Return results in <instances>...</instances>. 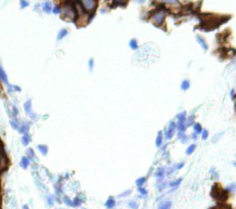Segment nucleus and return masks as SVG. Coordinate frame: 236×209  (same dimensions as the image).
<instances>
[{"label":"nucleus","mask_w":236,"mask_h":209,"mask_svg":"<svg viewBox=\"0 0 236 209\" xmlns=\"http://www.w3.org/2000/svg\"><path fill=\"white\" fill-rule=\"evenodd\" d=\"M157 146H159L160 144H162V134L159 133V136H158V138H157Z\"/></svg>","instance_id":"nucleus-20"},{"label":"nucleus","mask_w":236,"mask_h":209,"mask_svg":"<svg viewBox=\"0 0 236 209\" xmlns=\"http://www.w3.org/2000/svg\"><path fill=\"white\" fill-rule=\"evenodd\" d=\"M28 140H29L28 136H27V134H26V136L23 138V143H24V144H25V145H26V144H28Z\"/></svg>","instance_id":"nucleus-21"},{"label":"nucleus","mask_w":236,"mask_h":209,"mask_svg":"<svg viewBox=\"0 0 236 209\" xmlns=\"http://www.w3.org/2000/svg\"><path fill=\"white\" fill-rule=\"evenodd\" d=\"M21 165H22V167H24V168H26V167L28 166V159L25 158L24 157L23 159H22V163H21Z\"/></svg>","instance_id":"nucleus-11"},{"label":"nucleus","mask_w":236,"mask_h":209,"mask_svg":"<svg viewBox=\"0 0 236 209\" xmlns=\"http://www.w3.org/2000/svg\"><path fill=\"white\" fill-rule=\"evenodd\" d=\"M24 209H28V207H27V206H24Z\"/></svg>","instance_id":"nucleus-25"},{"label":"nucleus","mask_w":236,"mask_h":209,"mask_svg":"<svg viewBox=\"0 0 236 209\" xmlns=\"http://www.w3.org/2000/svg\"><path fill=\"white\" fill-rule=\"evenodd\" d=\"M146 180V179L145 178H142V179H139V180L137 181V184L138 185H139V187H141V185H142L143 183H144V181Z\"/></svg>","instance_id":"nucleus-17"},{"label":"nucleus","mask_w":236,"mask_h":209,"mask_svg":"<svg viewBox=\"0 0 236 209\" xmlns=\"http://www.w3.org/2000/svg\"><path fill=\"white\" fill-rule=\"evenodd\" d=\"M139 191H140V192H141V193H142L143 195H145V194H146V193H147V191H146V190L141 189V187H140V189H139Z\"/></svg>","instance_id":"nucleus-23"},{"label":"nucleus","mask_w":236,"mask_h":209,"mask_svg":"<svg viewBox=\"0 0 236 209\" xmlns=\"http://www.w3.org/2000/svg\"><path fill=\"white\" fill-rule=\"evenodd\" d=\"M128 205H129V207H131L132 209H137L138 208V204L134 203V202H130Z\"/></svg>","instance_id":"nucleus-16"},{"label":"nucleus","mask_w":236,"mask_h":209,"mask_svg":"<svg viewBox=\"0 0 236 209\" xmlns=\"http://www.w3.org/2000/svg\"><path fill=\"white\" fill-rule=\"evenodd\" d=\"M180 183H181V180H176V181H174V182H171L170 185L171 187H178V184H180Z\"/></svg>","instance_id":"nucleus-18"},{"label":"nucleus","mask_w":236,"mask_h":209,"mask_svg":"<svg viewBox=\"0 0 236 209\" xmlns=\"http://www.w3.org/2000/svg\"><path fill=\"white\" fill-rule=\"evenodd\" d=\"M39 150H40V152L42 153V154H45V155H46L47 154V150H48V149H47V146L46 145H39Z\"/></svg>","instance_id":"nucleus-10"},{"label":"nucleus","mask_w":236,"mask_h":209,"mask_svg":"<svg viewBox=\"0 0 236 209\" xmlns=\"http://www.w3.org/2000/svg\"><path fill=\"white\" fill-rule=\"evenodd\" d=\"M195 147H196V146H195L194 144L191 145V146L188 149V151H186V154H192V153L194 152V150H195Z\"/></svg>","instance_id":"nucleus-12"},{"label":"nucleus","mask_w":236,"mask_h":209,"mask_svg":"<svg viewBox=\"0 0 236 209\" xmlns=\"http://www.w3.org/2000/svg\"><path fill=\"white\" fill-rule=\"evenodd\" d=\"M95 1H92V0H86V1H83V6L86 10H89V11H92L95 7Z\"/></svg>","instance_id":"nucleus-1"},{"label":"nucleus","mask_w":236,"mask_h":209,"mask_svg":"<svg viewBox=\"0 0 236 209\" xmlns=\"http://www.w3.org/2000/svg\"><path fill=\"white\" fill-rule=\"evenodd\" d=\"M25 110L27 113H31V101H28L25 104Z\"/></svg>","instance_id":"nucleus-15"},{"label":"nucleus","mask_w":236,"mask_h":209,"mask_svg":"<svg viewBox=\"0 0 236 209\" xmlns=\"http://www.w3.org/2000/svg\"><path fill=\"white\" fill-rule=\"evenodd\" d=\"M197 41H198V43H200V46H202V49H204V50H207L208 47H207V45H206L205 41L202 40V37H197Z\"/></svg>","instance_id":"nucleus-7"},{"label":"nucleus","mask_w":236,"mask_h":209,"mask_svg":"<svg viewBox=\"0 0 236 209\" xmlns=\"http://www.w3.org/2000/svg\"><path fill=\"white\" fill-rule=\"evenodd\" d=\"M0 80H2L3 82H8V77H7L6 73H4V71H3V68L0 66Z\"/></svg>","instance_id":"nucleus-3"},{"label":"nucleus","mask_w":236,"mask_h":209,"mask_svg":"<svg viewBox=\"0 0 236 209\" xmlns=\"http://www.w3.org/2000/svg\"><path fill=\"white\" fill-rule=\"evenodd\" d=\"M195 131H196V132H200V131H202V127H200V125H198V124L195 125Z\"/></svg>","instance_id":"nucleus-19"},{"label":"nucleus","mask_w":236,"mask_h":209,"mask_svg":"<svg viewBox=\"0 0 236 209\" xmlns=\"http://www.w3.org/2000/svg\"><path fill=\"white\" fill-rule=\"evenodd\" d=\"M130 46L132 49H137L138 48V43H137V40H131L130 41Z\"/></svg>","instance_id":"nucleus-13"},{"label":"nucleus","mask_w":236,"mask_h":209,"mask_svg":"<svg viewBox=\"0 0 236 209\" xmlns=\"http://www.w3.org/2000/svg\"><path fill=\"white\" fill-rule=\"evenodd\" d=\"M65 35H67V31H66V29H62V31H60V33H59V39H62L63 37L65 36Z\"/></svg>","instance_id":"nucleus-9"},{"label":"nucleus","mask_w":236,"mask_h":209,"mask_svg":"<svg viewBox=\"0 0 236 209\" xmlns=\"http://www.w3.org/2000/svg\"><path fill=\"white\" fill-rule=\"evenodd\" d=\"M114 206H115V199H114V198H109V199L107 201V203H106V207L111 209V208H113Z\"/></svg>","instance_id":"nucleus-6"},{"label":"nucleus","mask_w":236,"mask_h":209,"mask_svg":"<svg viewBox=\"0 0 236 209\" xmlns=\"http://www.w3.org/2000/svg\"><path fill=\"white\" fill-rule=\"evenodd\" d=\"M207 137H208V131H207V130H205V131L202 132V139H204V140H206V139H207Z\"/></svg>","instance_id":"nucleus-22"},{"label":"nucleus","mask_w":236,"mask_h":209,"mask_svg":"<svg viewBox=\"0 0 236 209\" xmlns=\"http://www.w3.org/2000/svg\"><path fill=\"white\" fill-rule=\"evenodd\" d=\"M171 208V202H165V203H162L158 209H170Z\"/></svg>","instance_id":"nucleus-5"},{"label":"nucleus","mask_w":236,"mask_h":209,"mask_svg":"<svg viewBox=\"0 0 236 209\" xmlns=\"http://www.w3.org/2000/svg\"><path fill=\"white\" fill-rule=\"evenodd\" d=\"M59 11H60V10H59V8L54 9V13H59Z\"/></svg>","instance_id":"nucleus-24"},{"label":"nucleus","mask_w":236,"mask_h":209,"mask_svg":"<svg viewBox=\"0 0 236 209\" xmlns=\"http://www.w3.org/2000/svg\"><path fill=\"white\" fill-rule=\"evenodd\" d=\"M174 128H176V124H174V122H171L170 128H169V131H168V133H167V139H171V133L173 134Z\"/></svg>","instance_id":"nucleus-4"},{"label":"nucleus","mask_w":236,"mask_h":209,"mask_svg":"<svg viewBox=\"0 0 236 209\" xmlns=\"http://www.w3.org/2000/svg\"><path fill=\"white\" fill-rule=\"evenodd\" d=\"M188 88H190V81L184 80V81L182 82V85H181V89H182V90H186Z\"/></svg>","instance_id":"nucleus-8"},{"label":"nucleus","mask_w":236,"mask_h":209,"mask_svg":"<svg viewBox=\"0 0 236 209\" xmlns=\"http://www.w3.org/2000/svg\"><path fill=\"white\" fill-rule=\"evenodd\" d=\"M164 17H165V13L164 12H157L156 14L153 16V22L155 24H160L164 21Z\"/></svg>","instance_id":"nucleus-2"},{"label":"nucleus","mask_w":236,"mask_h":209,"mask_svg":"<svg viewBox=\"0 0 236 209\" xmlns=\"http://www.w3.org/2000/svg\"><path fill=\"white\" fill-rule=\"evenodd\" d=\"M43 9L46 10V11H51V6H50V3L49 2H46L45 4H43Z\"/></svg>","instance_id":"nucleus-14"}]
</instances>
